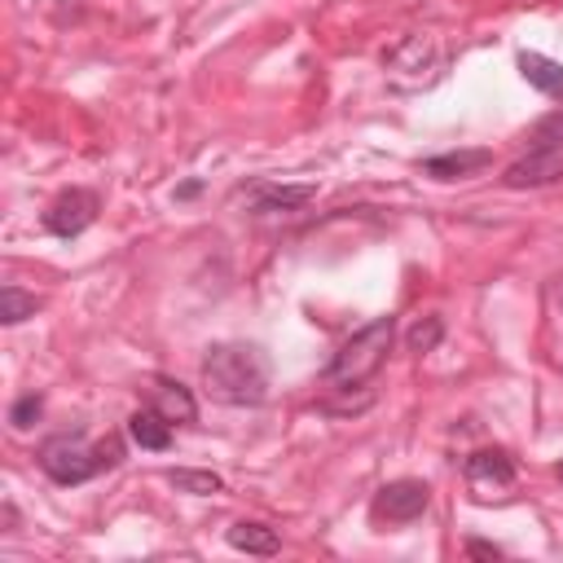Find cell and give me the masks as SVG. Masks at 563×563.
<instances>
[{
    "label": "cell",
    "instance_id": "cell-7",
    "mask_svg": "<svg viewBox=\"0 0 563 563\" xmlns=\"http://www.w3.org/2000/svg\"><path fill=\"white\" fill-rule=\"evenodd\" d=\"M92 220H97V194H88V189H66L44 211V229L53 238H79Z\"/></svg>",
    "mask_w": 563,
    "mask_h": 563
},
{
    "label": "cell",
    "instance_id": "cell-2",
    "mask_svg": "<svg viewBox=\"0 0 563 563\" xmlns=\"http://www.w3.org/2000/svg\"><path fill=\"white\" fill-rule=\"evenodd\" d=\"M391 339H396V317H374L334 352V361L325 365V383L330 387H365L383 369Z\"/></svg>",
    "mask_w": 563,
    "mask_h": 563
},
{
    "label": "cell",
    "instance_id": "cell-9",
    "mask_svg": "<svg viewBox=\"0 0 563 563\" xmlns=\"http://www.w3.org/2000/svg\"><path fill=\"white\" fill-rule=\"evenodd\" d=\"M150 396H154V409H158L172 427H189V422L198 418V405H194L189 387H185V383H176V378H154Z\"/></svg>",
    "mask_w": 563,
    "mask_h": 563
},
{
    "label": "cell",
    "instance_id": "cell-13",
    "mask_svg": "<svg viewBox=\"0 0 563 563\" xmlns=\"http://www.w3.org/2000/svg\"><path fill=\"white\" fill-rule=\"evenodd\" d=\"M128 435H132L141 449L163 453V449L172 444V422H167L158 409H136V413L128 418Z\"/></svg>",
    "mask_w": 563,
    "mask_h": 563
},
{
    "label": "cell",
    "instance_id": "cell-3",
    "mask_svg": "<svg viewBox=\"0 0 563 563\" xmlns=\"http://www.w3.org/2000/svg\"><path fill=\"white\" fill-rule=\"evenodd\" d=\"M35 462H40V471H44L53 484H62V488L84 484V479H92V475L101 471L97 444H88L84 435H70V431L48 435V440L35 449Z\"/></svg>",
    "mask_w": 563,
    "mask_h": 563
},
{
    "label": "cell",
    "instance_id": "cell-11",
    "mask_svg": "<svg viewBox=\"0 0 563 563\" xmlns=\"http://www.w3.org/2000/svg\"><path fill=\"white\" fill-rule=\"evenodd\" d=\"M515 66H519V75H523L537 92H545V97H563V62H554V57H545V53L523 48V53L515 57Z\"/></svg>",
    "mask_w": 563,
    "mask_h": 563
},
{
    "label": "cell",
    "instance_id": "cell-1",
    "mask_svg": "<svg viewBox=\"0 0 563 563\" xmlns=\"http://www.w3.org/2000/svg\"><path fill=\"white\" fill-rule=\"evenodd\" d=\"M202 387L216 405H264L268 356L255 343H216L202 356Z\"/></svg>",
    "mask_w": 563,
    "mask_h": 563
},
{
    "label": "cell",
    "instance_id": "cell-5",
    "mask_svg": "<svg viewBox=\"0 0 563 563\" xmlns=\"http://www.w3.org/2000/svg\"><path fill=\"white\" fill-rule=\"evenodd\" d=\"M427 506H431L427 479H391V484H383V488L374 493L369 515H374L378 523H413Z\"/></svg>",
    "mask_w": 563,
    "mask_h": 563
},
{
    "label": "cell",
    "instance_id": "cell-20",
    "mask_svg": "<svg viewBox=\"0 0 563 563\" xmlns=\"http://www.w3.org/2000/svg\"><path fill=\"white\" fill-rule=\"evenodd\" d=\"M537 141H563V110H554L550 119L537 123Z\"/></svg>",
    "mask_w": 563,
    "mask_h": 563
},
{
    "label": "cell",
    "instance_id": "cell-23",
    "mask_svg": "<svg viewBox=\"0 0 563 563\" xmlns=\"http://www.w3.org/2000/svg\"><path fill=\"white\" fill-rule=\"evenodd\" d=\"M554 303H559V308H563V277H559V282H554Z\"/></svg>",
    "mask_w": 563,
    "mask_h": 563
},
{
    "label": "cell",
    "instance_id": "cell-14",
    "mask_svg": "<svg viewBox=\"0 0 563 563\" xmlns=\"http://www.w3.org/2000/svg\"><path fill=\"white\" fill-rule=\"evenodd\" d=\"M312 194H317L312 185H268V189H260L255 211H299L312 202Z\"/></svg>",
    "mask_w": 563,
    "mask_h": 563
},
{
    "label": "cell",
    "instance_id": "cell-8",
    "mask_svg": "<svg viewBox=\"0 0 563 563\" xmlns=\"http://www.w3.org/2000/svg\"><path fill=\"white\" fill-rule=\"evenodd\" d=\"M462 475L475 488V497H488L493 488H510L515 484V462L501 449H479V453H471L462 462Z\"/></svg>",
    "mask_w": 563,
    "mask_h": 563
},
{
    "label": "cell",
    "instance_id": "cell-18",
    "mask_svg": "<svg viewBox=\"0 0 563 563\" xmlns=\"http://www.w3.org/2000/svg\"><path fill=\"white\" fill-rule=\"evenodd\" d=\"M40 409H44V396H40V391H26V396H18V400H13L9 422H13L18 431H26V427L40 418Z\"/></svg>",
    "mask_w": 563,
    "mask_h": 563
},
{
    "label": "cell",
    "instance_id": "cell-12",
    "mask_svg": "<svg viewBox=\"0 0 563 563\" xmlns=\"http://www.w3.org/2000/svg\"><path fill=\"white\" fill-rule=\"evenodd\" d=\"M229 545H233V550H242V554H260V559H268V554H277V550H282V537H277L268 523L242 519V523H233V528H229Z\"/></svg>",
    "mask_w": 563,
    "mask_h": 563
},
{
    "label": "cell",
    "instance_id": "cell-22",
    "mask_svg": "<svg viewBox=\"0 0 563 563\" xmlns=\"http://www.w3.org/2000/svg\"><path fill=\"white\" fill-rule=\"evenodd\" d=\"M198 189H202V185H198V180H189V185H180V189H176V198H194Z\"/></svg>",
    "mask_w": 563,
    "mask_h": 563
},
{
    "label": "cell",
    "instance_id": "cell-16",
    "mask_svg": "<svg viewBox=\"0 0 563 563\" xmlns=\"http://www.w3.org/2000/svg\"><path fill=\"white\" fill-rule=\"evenodd\" d=\"M35 308H40L35 295H26V290H18V286H4V290H0V321H4V325H18V321L35 317Z\"/></svg>",
    "mask_w": 563,
    "mask_h": 563
},
{
    "label": "cell",
    "instance_id": "cell-21",
    "mask_svg": "<svg viewBox=\"0 0 563 563\" xmlns=\"http://www.w3.org/2000/svg\"><path fill=\"white\" fill-rule=\"evenodd\" d=\"M466 554H471V559H501V550L488 545V541H466Z\"/></svg>",
    "mask_w": 563,
    "mask_h": 563
},
{
    "label": "cell",
    "instance_id": "cell-6",
    "mask_svg": "<svg viewBox=\"0 0 563 563\" xmlns=\"http://www.w3.org/2000/svg\"><path fill=\"white\" fill-rule=\"evenodd\" d=\"M563 180V141H537L523 158H515L501 172L506 189H537V185H554Z\"/></svg>",
    "mask_w": 563,
    "mask_h": 563
},
{
    "label": "cell",
    "instance_id": "cell-24",
    "mask_svg": "<svg viewBox=\"0 0 563 563\" xmlns=\"http://www.w3.org/2000/svg\"><path fill=\"white\" fill-rule=\"evenodd\" d=\"M559 484H563V462H559Z\"/></svg>",
    "mask_w": 563,
    "mask_h": 563
},
{
    "label": "cell",
    "instance_id": "cell-19",
    "mask_svg": "<svg viewBox=\"0 0 563 563\" xmlns=\"http://www.w3.org/2000/svg\"><path fill=\"white\" fill-rule=\"evenodd\" d=\"M97 462H101V471H114V466L123 462V440H119V435H106V440L97 444Z\"/></svg>",
    "mask_w": 563,
    "mask_h": 563
},
{
    "label": "cell",
    "instance_id": "cell-17",
    "mask_svg": "<svg viewBox=\"0 0 563 563\" xmlns=\"http://www.w3.org/2000/svg\"><path fill=\"white\" fill-rule=\"evenodd\" d=\"M440 339H444V321H440V317H422V321H413L409 334H405L409 352H435Z\"/></svg>",
    "mask_w": 563,
    "mask_h": 563
},
{
    "label": "cell",
    "instance_id": "cell-4",
    "mask_svg": "<svg viewBox=\"0 0 563 563\" xmlns=\"http://www.w3.org/2000/svg\"><path fill=\"white\" fill-rule=\"evenodd\" d=\"M440 66H444V53L435 48L431 35H405L383 57V70H387V79L396 88H422V84H431L440 75Z\"/></svg>",
    "mask_w": 563,
    "mask_h": 563
},
{
    "label": "cell",
    "instance_id": "cell-15",
    "mask_svg": "<svg viewBox=\"0 0 563 563\" xmlns=\"http://www.w3.org/2000/svg\"><path fill=\"white\" fill-rule=\"evenodd\" d=\"M167 484H172L176 493H194V497H216V493H224V479H220L216 471H189V466H172V471H167Z\"/></svg>",
    "mask_w": 563,
    "mask_h": 563
},
{
    "label": "cell",
    "instance_id": "cell-10",
    "mask_svg": "<svg viewBox=\"0 0 563 563\" xmlns=\"http://www.w3.org/2000/svg\"><path fill=\"white\" fill-rule=\"evenodd\" d=\"M488 163H493L488 150H453V154H435V158H427L422 172L435 176V180H466V176L484 172Z\"/></svg>",
    "mask_w": 563,
    "mask_h": 563
}]
</instances>
